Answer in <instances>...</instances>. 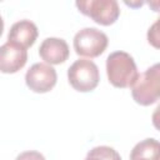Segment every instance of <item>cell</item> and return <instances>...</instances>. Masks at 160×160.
<instances>
[{"mask_svg": "<svg viewBox=\"0 0 160 160\" xmlns=\"http://www.w3.org/2000/svg\"><path fill=\"white\" fill-rule=\"evenodd\" d=\"M106 75L109 82L119 89L132 88L139 72L132 56L125 51L111 52L106 59Z\"/></svg>", "mask_w": 160, "mask_h": 160, "instance_id": "6da1fadb", "label": "cell"}, {"mask_svg": "<svg viewBox=\"0 0 160 160\" xmlns=\"http://www.w3.org/2000/svg\"><path fill=\"white\" fill-rule=\"evenodd\" d=\"M131 95L136 104L149 106L160 100V62L148 68L131 88Z\"/></svg>", "mask_w": 160, "mask_h": 160, "instance_id": "7a4b0ae2", "label": "cell"}, {"mask_svg": "<svg viewBox=\"0 0 160 160\" xmlns=\"http://www.w3.org/2000/svg\"><path fill=\"white\" fill-rule=\"evenodd\" d=\"M68 80L76 91H92L100 81L99 68L91 60L79 59L68 69Z\"/></svg>", "mask_w": 160, "mask_h": 160, "instance_id": "3957f363", "label": "cell"}, {"mask_svg": "<svg viewBox=\"0 0 160 160\" xmlns=\"http://www.w3.org/2000/svg\"><path fill=\"white\" fill-rule=\"evenodd\" d=\"M109 39L106 34L96 28H84L74 36V49L80 56L98 58L108 48Z\"/></svg>", "mask_w": 160, "mask_h": 160, "instance_id": "277c9868", "label": "cell"}, {"mask_svg": "<svg viewBox=\"0 0 160 160\" xmlns=\"http://www.w3.org/2000/svg\"><path fill=\"white\" fill-rule=\"evenodd\" d=\"M75 5L81 14L104 26L114 24L120 15L119 4L115 0H82L76 1Z\"/></svg>", "mask_w": 160, "mask_h": 160, "instance_id": "5b68a950", "label": "cell"}, {"mask_svg": "<svg viewBox=\"0 0 160 160\" xmlns=\"http://www.w3.org/2000/svg\"><path fill=\"white\" fill-rule=\"evenodd\" d=\"M58 81V75L55 69L45 62L34 64L25 74L26 86L38 94H44L50 91Z\"/></svg>", "mask_w": 160, "mask_h": 160, "instance_id": "8992f818", "label": "cell"}, {"mask_svg": "<svg viewBox=\"0 0 160 160\" xmlns=\"http://www.w3.org/2000/svg\"><path fill=\"white\" fill-rule=\"evenodd\" d=\"M28 51L22 46L6 41L0 48V70L4 74H15L25 66Z\"/></svg>", "mask_w": 160, "mask_h": 160, "instance_id": "52a82bcc", "label": "cell"}, {"mask_svg": "<svg viewBox=\"0 0 160 160\" xmlns=\"http://www.w3.org/2000/svg\"><path fill=\"white\" fill-rule=\"evenodd\" d=\"M39 55L49 65H59L68 60L70 50L68 42L64 39L46 38L40 44Z\"/></svg>", "mask_w": 160, "mask_h": 160, "instance_id": "ba28073f", "label": "cell"}, {"mask_svg": "<svg viewBox=\"0 0 160 160\" xmlns=\"http://www.w3.org/2000/svg\"><path fill=\"white\" fill-rule=\"evenodd\" d=\"M38 35H39L38 26L32 21L24 19L11 25L8 34V41L15 42L22 46L24 49H28L34 45L35 40L38 39Z\"/></svg>", "mask_w": 160, "mask_h": 160, "instance_id": "9c48e42d", "label": "cell"}, {"mask_svg": "<svg viewBox=\"0 0 160 160\" xmlns=\"http://www.w3.org/2000/svg\"><path fill=\"white\" fill-rule=\"evenodd\" d=\"M130 160H160V141L152 138L141 140L132 148Z\"/></svg>", "mask_w": 160, "mask_h": 160, "instance_id": "30bf717a", "label": "cell"}, {"mask_svg": "<svg viewBox=\"0 0 160 160\" xmlns=\"http://www.w3.org/2000/svg\"><path fill=\"white\" fill-rule=\"evenodd\" d=\"M84 160H121V156L115 149L106 145H100L92 148Z\"/></svg>", "mask_w": 160, "mask_h": 160, "instance_id": "8fae6325", "label": "cell"}, {"mask_svg": "<svg viewBox=\"0 0 160 160\" xmlns=\"http://www.w3.org/2000/svg\"><path fill=\"white\" fill-rule=\"evenodd\" d=\"M146 38H148L149 44L152 48L160 50V18H158L156 21L149 28Z\"/></svg>", "mask_w": 160, "mask_h": 160, "instance_id": "7c38bea8", "label": "cell"}, {"mask_svg": "<svg viewBox=\"0 0 160 160\" xmlns=\"http://www.w3.org/2000/svg\"><path fill=\"white\" fill-rule=\"evenodd\" d=\"M15 160H46V159L41 152L35 150H29V151L20 152Z\"/></svg>", "mask_w": 160, "mask_h": 160, "instance_id": "4fadbf2b", "label": "cell"}, {"mask_svg": "<svg viewBox=\"0 0 160 160\" xmlns=\"http://www.w3.org/2000/svg\"><path fill=\"white\" fill-rule=\"evenodd\" d=\"M151 121H152V125L155 126V129L160 131V105H158L156 109L154 110V112L151 115Z\"/></svg>", "mask_w": 160, "mask_h": 160, "instance_id": "5bb4252c", "label": "cell"}, {"mask_svg": "<svg viewBox=\"0 0 160 160\" xmlns=\"http://www.w3.org/2000/svg\"><path fill=\"white\" fill-rule=\"evenodd\" d=\"M146 4L152 9V11L160 12V1H159V0H150V1H148Z\"/></svg>", "mask_w": 160, "mask_h": 160, "instance_id": "9a60e30c", "label": "cell"}, {"mask_svg": "<svg viewBox=\"0 0 160 160\" xmlns=\"http://www.w3.org/2000/svg\"><path fill=\"white\" fill-rule=\"evenodd\" d=\"M125 4H126V5H130V6H141L144 2H142V1H140V2H136V4L134 2V4H132V2H128V1H125Z\"/></svg>", "mask_w": 160, "mask_h": 160, "instance_id": "2e32d148", "label": "cell"}]
</instances>
